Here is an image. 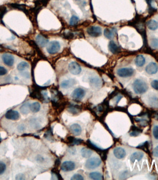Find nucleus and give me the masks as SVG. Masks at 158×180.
Returning <instances> with one entry per match:
<instances>
[{"label": "nucleus", "mask_w": 158, "mask_h": 180, "mask_svg": "<svg viewBox=\"0 0 158 180\" xmlns=\"http://www.w3.org/2000/svg\"><path fill=\"white\" fill-rule=\"evenodd\" d=\"M2 59L4 63L6 65L11 67L15 62V58L12 55L9 54H4L2 56Z\"/></svg>", "instance_id": "obj_9"}, {"label": "nucleus", "mask_w": 158, "mask_h": 180, "mask_svg": "<svg viewBox=\"0 0 158 180\" xmlns=\"http://www.w3.org/2000/svg\"><path fill=\"white\" fill-rule=\"evenodd\" d=\"M29 65L26 62H22L17 65V69L20 71H22L25 69L29 68Z\"/></svg>", "instance_id": "obj_29"}, {"label": "nucleus", "mask_w": 158, "mask_h": 180, "mask_svg": "<svg viewBox=\"0 0 158 180\" xmlns=\"http://www.w3.org/2000/svg\"><path fill=\"white\" fill-rule=\"evenodd\" d=\"M79 20V18H78L77 16L73 15L72 17L71 18V19H70L69 23H70V25H71V26H74V25L76 24L78 22Z\"/></svg>", "instance_id": "obj_30"}, {"label": "nucleus", "mask_w": 158, "mask_h": 180, "mask_svg": "<svg viewBox=\"0 0 158 180\" xmlns=\"http://www.w3.org/2000/svg\"><path fill=\"white\" fill-rule=\"evenodd\" d=\"M108 48L110 52L113 54L117 53L120 50L119 47L113 41H110V42L108 45Z\"/></svg>", "instance_id": "obj_20"}, {"label": "nucleus", "mask_w": 158, "mask_h": 180, "mask_svg": "<svg viewBox=\"0 0 158 180\" xmlns=\"http://www.w3.org/2000/svg\"><path fill=\"white\" fill-rule=\"evenodd\" d=\"M135 120L136 122L139 123L140 126L141 127H146L148 126V120L146 119H139V118H135Z\"/></svg>", "instance_id": "obj_28"}, {"label": "nucleus", "mask_w": 158, "mask_h": 180, "mask_svg": "<svg viewBox=\"0 0 158 180\" xmlns=\"http://www.w3.org/2000/svg\"><path fill=\"white\" fill-rule=\"evenodd\" d=\"M8 72L7 69L4 67L0 66V76H3Z\"/></svg>", "instance_id": "obj_37"}, {"label": "nucleus", "mask_w": 158, "mask_h": 180, "mask_svg": "<svg viewBox=\"0 0 158 180\" xmlns=\"http://www.w3.org/2000/svg\"><path fill=\"white\" fill-rule=\"evenodd\" d=\"M145 62L146 60L145 58L142 55H139L137 56L135 60L136 65L139 67H142L145 65Z\"/></svg>", "instance_id": "obj_21"}, {"label": "nucleus", "mask_w": 158, "mask_h": 180, "mask_svg": "<svg viewBox=\"0 0 158 180\" xmlns=\"http://www.w3.org/2000/svg\"><path fill=\"white\" fill-rule=\"evenodd\" d=\"M104 35L106 38H107L108 39H113L115 34V30L114 29H109L108 28H106L104 30Z\"/></svg>", "instance_id": "obj_23"}, {"label": "nucleus", "mask_w": 158, "mask_h": 180, "mask_svg": "<svg viewBox=\"0 0 158 180\" xmlns=\"http://www.w3.org/2000/svg\"><path fill=\"white\" fill-rule=\"evenodd\" d=\"M147 26L148 29L154 31V30H156L158 28V22L156 20H151L148 21Z\"/></svg>", "instance_id": "obj_22"}, {"label": "nucleus", "mask_w": 158, "mask_h": 180, "mask_svg": "<svg viewBox=\"0 0 158 180\" xmlns=\"http://www.w3.org/2000/svg\"><path fill=\"white\" fill-rule=\"evenodd\" d=\"M158 70V65L154 62L149 63L146 67V71L149 75L155 74L157 72Z\"/></svg>", "instance_id": "obj_11"}, {"label": "nucleus", "mask_w": 158, "mask_h": 180, "mask_svg": "<svg viewBox=\"0 0 158 180\" xmlns=\"http://www.w3.org/2000/svg\"><path fill=\"white\" fill-rule=\"evenodd\" d=\"M152 133L155 139L158 140V126H155L154 127Z\"/></svg>", "instance_id": "obj_34"}, {"label": "nucleus", "mask_w": 158, "mask_h": 180, "mask_svg": "<svg viewBox=\"0 0 158 180\" xmlns=\"http://www.w3.org/2000/svg\"><path fill=\"white\" fill-rule=\"evenodd\" d=\"M6 169V165L3 162H0V175L3 174Z\"/></svg>", "instance_id": "obj_32"}, {"label": "nucleus", "mask_w": 158, "mask_h": 180, "mask_svg": "<svg viewBox=\"0 0 158 180\" xmlns=\"http://www.w3.org/2000/svg\"><path fill=\"white\" fill-rule=\"evenodd\" d=\"M87 34L92 37H98L102 34V29L98 26H92L87 29Z\"/></svg>", "instance_id": "obj_5"}, {"label": "nucleus", "mask_w": 158, "mask_h": 180, "mask_svg": "<svg viewBox=\"0 0 158 180\" xmlns=\"http://www.w3.org/2000/svg\"><path fill=\"white\" fill-rule=\"evenodd\" d=\"M69 129L72 134L76 136L80 135L82 132L81 127L77 123H74L71 125Z\"/></svg>", "instance_id": "obj_12"}, {"label": "nucleus", "mask_w": 158, "mask_h": 180, "mask_svg": "<svg viewBox=\"0 0 158 180\" xmlns=\"http://www.w3.org/2000/svg\"><path fill=\"white\" fill-rule=\"evenodd\" d=\"M43 160H44V159L43 158V157H41V156H38V158H37V161L39 162H42Z\"/></svg>", "instance_id": "obj_41"}, {"label": "nucleus", "mask_w": 158, "mask_h": 180, "mask_svg": "<svg viewBox=\"0 0 158 180\" xmlns=\"http://www.w3.org/2000/svg\"><path fill=\"white\" fill-rule=\"evenodd\" d=\"M133 88L136 94H142L147 92L148 89V86L143 80L136 79L133 84Z\"/></svg>", "instance_id": "obj_1"}, {"label": "nucleus", "mask_w": 158, "mask_h": 180, "mask_svg": "<svg viewBox=\"0 0 158 180\" xmlns=\"http://www.w3.org/2000/svg\"><path fill=\"white\" fill-rule=\"evenodd\" d=\"M19 128V130L23 131L24 129V126H23V125H21V126H19V128Z\"/></svg>", "instance_id": "obj_42"}, {"label": "nucleus", "mask_w": 158, "mask_h": 180, "mask_svg": "<svg viewBox=\"0 0 158 180\" xmlns=\"http://www.w3.org/2000/svg\"><path fill=\"white\" fill-rule=\"evenodd\" d=\"M40 108H41V105L39 102H34L31 104H30V109L31 111L34 113L39 112Z\"/></svg>", "instance_id": "obj_25"}, {"label": "nucleus", "mask_w": 158, "mask_h": 180, "mask_svg": "<svg viewBox=\"0 0 158 180\" xmlns=\"http://www.w3.org/2000/svg\"><path fill=\"white\" fill-rule=\"evenodd\" d=\"M6 12H7V9L6 8L3 7V8H0V15L3 16L5 13H6Z\"/></svg>", "instance_id": "obj_38"}, {"label": "nucleus", "mask_w": 158, "mask_h": 180, "mask_svg": "<svg viewBox=\"0 0 158 180\" xmlns=\"http://www.w3.org/2000/svg\"><path fill=\"white\" fill-rule=\"evenodd\" d=\"M89 177L92 180H100L103 179L101 174L98 172H92L89 174Z\"/></svg>", "instance_id": "obj_27"}, {"label": "nucleus", "mask_w": 158, "mask_h": 180, "mask_svg": "<svg viewBox=\"0 0 158 180\" xmlns=\"http://www.w3.org/2000/svg\"><path fill=\"white\" fill-rule=\"evenodd\" d=\"M90 82L93 85L96 87H97L100 84V80L97 78H94L91 79Z\"/></svg>", "instance_id": "obj_31"}, {"label": "nucleus", "mask_w": 158, "mask_h": 180, "mask_svg": "<svg viewBox=\"0 0 158 180\" xmlns=\"http://www.w3.org/2000/svg\"><path fill=\"white\" fill-rule=\"evenodd\" d=\"M76 83V81L75 79H70L62 81L61 84L60 86L61 88L63 89H68L72 87Z\"/></svg>", "instance_id": "obj_14"}, {"label": "nucleus", "mask_w": 158, "mask_h": 180, "mask_svg": "<svg viewBox=\"0 0 158 180\" xmlns=\"http://www.w3.org/2000/svg\"><path fill=\"white\" fill-rule=\"evenodd\" d=\"M71 180H84V177L82 176H81V174H76L72 176L71 178Z\"/></svg>", "instance_id": "obj_33"}, {"label": "nucleus", "mask_w": 158, "mask_h": 180, "mask_svg": "<svg viewBox=\"0 0 158 180\" xmlns=\"http://www.w3.org/2000/svg\"><path fill=\"white\" fill-rule=\"evenodd\" d=\"M134 73V70L131 68H124L118 69L117 74L121 77H131Z\"/></svg>", "instance_id": "obj_4"}, {"label": "nucleus", "mask_w": 158, "mask_h": 180, "mask_svg": "<svg viewBox=\"0 0 158 180\" xmlns=\"http://www.w3.org/2000/svg\"><path fill=\"white\" fill-rule=\"evenodd\" d=\"M30 104L29 102H26L21 106L20 108V111L21 113L23 115H27L29 112Z\"/></svg>", "instance_id": "obj_24"}, {"label": "nucleus", "mask_w": 158, "mask_h": 180, "mask_svg": "<svg viewBox=\"0 0 158 180\" xmlns=\"http://www.w3.org/2000/svg\"><path fill=\"white\" fill-rule=\"evenodd\" d=\"M81 156L83 158H90L92 154V151L90 149L86 148H83L81 150Z\"/></svg>", "instance_id": "obj_26"}, {"label": "nucleus", "mask_w": 158, "mask_h": 180, "mask_svg": "<svg viewBox=\"0 0 158 180\" xmlns=\"http://www.w3.org/2000/svg\"><path fill=\"white\" fill-rule=\"evenodd\" d=\"M114 156L117 159H121L125 157L126 153L124 149L121 147H117L113 150Z\"/></svg>", "instance_id": "obj_13"}, {"label": "nucleus", "mask_w": 158, "mask_h": 180, "mask_svg": "<svg viewBox=\"0 0 158 180\" xmlns=\"http://www.w3.org/2000/svg\"><path fill=\"white\" fill-rule=\"evenodd\" d=\"M36 42L38 45L41 47H45L47 45L48 40L41 35H38L36 38Z\"/></svg>", "instance_id": "obj_16"}, {"label": "nucleus", "mask_w": 158, "mask_h": 180, "mask_svg": "<svg viewBox=\"0 0 158 180\" xmlns=\"http://www.w3.org/2000/svg\"><path fill=\"white\" fill-rule=\"evenodd\" d=\"M153 155L155 157L158 158V146L154 149L153 150Z\"/></svg>", "instance_id": "obj_40"}, {"label": "nucleus", "mask_w": 158, "mask_h": 180, "mask_svg": "<svg viewBox=\"0 0 158 180\" xmlns=\"http://www.w3.org/2000/svg\"><path fill=\"white\" fill-rule=\"evenodd\" d=\"M131 132H129V135L131 137H137L143 131V130L139 128L136 126H132L130 128Z\"/></svg>", "instance_id": "obj_17"}, {"label": "nucleus", "mask_w": 158, "mask_h": 180, "mask_svg": "<svg viewBox=\"0 0 158 180\" xmlns=\"http://www.w3.org/2000/svg\"><path fill=\"white\" fill-rule=\"evenodd\" d=\"M136 148L143 150L147 153L148 154L149 156H150V152L149 149V143L148 141H146L143 143H141L139 146L136 147Z\"/></svg>", "instance_id": "obj_19"}, {"label": "nucleus", "mask_w": 158, "mask_h": 180, "mask_svg": "<svg viewBox=\"0 0 158 180\" xmlns=\"http://www.w3.org/2000/svg\"><path fill=\"white\" fill-rule=\"evenodd\" d=\"M5 117L8 120H17L20 117L18 112L13 110H9L5 114Z\"/></svg>", "instance_id": "obj_10"}, {"label": "nucleus", "mask_w": 158, "mask_h": 180, "mask_svg": "<svg viewBox=\"0 0 158 180\" xmlns=\"http://www.w3.org/2000/svg\"><path fill=\"white\" fill-rule=\"evenodd\" d=\"M67 111L70 114L73 115H79L81 111V109L79 107L75 105H71L69 106L67 108Z\"/></svg>", "instance_id": "obj_18"}, {"label": "nucleus", "mask_w": 158, "mask_h": 180, "mask_svg": "<svg viewBox=\"0 0 158 180\" xmlns=\"http://www.w3.org/2000/svg\"><path fill=\"white\" fill-rule=\"evenodd\" d=\"M69 70L71 73L75 75L80 74L81 71V68L80 65L75 62H72L69 63Z\"/></svg>", "instance_id": "obj_6"}, {"label": "nucleus", "mask_w": 158, "mask_h": 180, "mask_svg": "<svg viewBox=\"0 0 158 180\" xmlns=\"http://www.w3.org/2000/svg\"><path fill=\"white\" fill-rule=\"evenodd\" d=\"M76 1H80V0H76Z\"/></svg>", "instance_id": "obj_43"}, {"label": "nucleus", "mask_w": 158, "mask_h": 180, "mask_svg": "<svg viewBox=\"0 0 158 180\" xmlns=\"http://www.w3.org/2000/svg\"><path fill=\"white\" fill-rule=\"evenodd\" d=\"M60 44L58 41H52L48 45L47 51L50 54H55L60 51Z\"/></svg>", "instance_id": "obj_3"}, {"label": "nucleus", "mask_w": 158, "mask_h": 180, "mask_svg": "<svg viewBox=\"0 0 158 180\" xmlns=\"http://www.w3.org/2000/svg\"><path fill=\"white\" fill-rule=\"evenodd\" d=\"M76 168L75 162L70 161L64 162L62 165L61 169L64 172H69L74 170Z\"/></svg>", "instance_id": "obj_8"}, {"label": "nucleus", "mask_w": 158, "mask_h": 180, "mask_svg": "<svg viewBox=\"0 0 158 180\" xmlns=\"http://www.w3.org/2000/svg\"><path fill=\"white\" fill-rule=\"evenodd\" d=\"M101 163V160H100V158L94 157L87 160L85 164V167L88 169H94L99 167Z\"/></svg>", "instance_id": "obj_2"}, {"label": "nucleus", "mask_w": 158, "mask_h": 180, "mask_svg": "<svg viewBox=\"0 0 158 180\" xmlns=\"http://www.w3.org/2000/svg\"><path fill=\"white\" fill-rule=\"evenodd\" d=\"M24 175L22 174H19L16 176L15 179L16 180H23L24 179Z\"/></svg>", "instance_id": "obj_39"}, {"label": "nucleus", "mask_w": 158, "mask_h": 180, "mask_svg": "<svg viewBox=\"0 0 158 180\" xmlns=\"http://www.w3.org/2000/svg\"><path fill=\"white\" fill-rule=\"evenodd\" d=\"M143 157L144 154L143 152H140V151L135 152L134 153L132 154L130 157V161L132 163H134L136 160L139 161L143 158Z\"/></svg>", "instance_id": "obj_15"}, {"label": "nucleus", "mask_w": 158, "mask_h": 180, "mask_svg": "<svg viewBox=\"0 0 158 180\" xmlns=\"http://www.w3.org/2000/svg\"><path fill=\"white\" fill-rule=\"evenodd\" d=\"M151 45L153 48H157L158 47V39H155L151 41Z\"/></svg>", "instance_id": "obj_35"}, {"label": "nucleus", "mask_w": 158, "mask_h": 180, "mask_svg": "<svg viewBox=\"0 0 158 180\" xmlns=\"http://www.w3.org/2000/svg\"><path fill=\"white\" fill-rule=\"evenodd\" d=\"M85 90L81 88H77L73 90L71 96L75 100H80L85 96Z\"/></svg>", "instance_id": "obj_7"}, {"label": "nucleus", "mask_w": 158, "mask_h": 180, "mask_svg": "<svg viewBox=\"0 0 158 180\" xmlns=\"http://www.w3.org/2000/svg\"><path fill=\"white\" fill-rule=\"evenodd\" d=\"M151 84L152 87L154 88V89L158 90V80H153Z\"/></svg>", "instance_id": "obj_36"}]
</instances>
